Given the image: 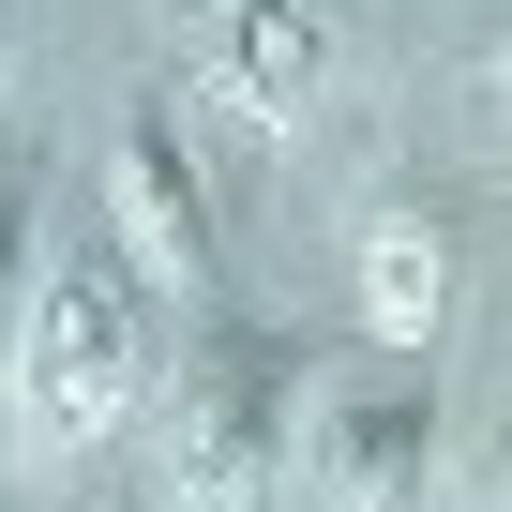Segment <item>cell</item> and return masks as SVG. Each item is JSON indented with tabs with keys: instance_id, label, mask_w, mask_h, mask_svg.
I'll use <instances>...</instances> for the list:
<instances>
[{
	"instance_id": "3957f363",
	"label": "cell",
	"mask_w": 512,
	"mask_h": 512,
	"mask_svg": "<svg viewBox=\"0 0 512 512\" xmlns=\"http://www.w3.org/2000/svg\"><path fill=\"white\" fill-rule=\"evenodd\" d=\"M287 482H302V512H422V497H437V392H422L407 362L302 392Z\"/></svg>"
},
{
	"instance_id": "8992f818",
	"label": "cell",
	"mask_w": 512,
	"mask_h": 512,
	"mask_svg": "<svg viewBox=\"0 0 512 512\" xmlns=\"http://www.w3.org/2000/svg\"><path fill=\"white\" fill-rule=\"evenodd\" d=\"M362 317H377L392 347H422V332L452 317V241H437V211H377V226H362Z\"/></svg>"
},
{
	"instance_id": "6da1fadb",
	"label": "cell",
	"mask_w": 512,
	"mask_h": 512,
	"mask_svg": "<svg viewBox=\"0 0 512 512\" xmlns=\"http://www.w3.org/2000/svg\"><path fill=\"white\" fill-rule=\"evenodd\" d=\"M31 347H16V452L31 467H61V452H91L136 392H151V302H136V256L91 226V241H61V256H31Z\"/></svg>"
},
{
	"instance_id": "5b68a950",
	"label": "cell",
	"mask_w": 512,
	"mask_h": 512,
	"mask_svg": "<svg viewBox=\"0 0 512 512\" xmlns=\"http://www.w3.org/2000/svg\"><path fill=\"white\" fill-rule=\"evenodd\" d=\"M317 61H332V31H317V0H241V16L211 31V91L256 121V136H287L302 106H317Z\"/></svg>"
},
{
	"instance_id": "277c9868",
	"label": "cell",
	"mask_w": 512,
	"mask_h": 512,
	"mask_svg": "<svg viewBox=\"0 0 512 512\" xmlns=\"http://www.w3.org/2000/svg\"><path fill=\"white\" fill-rule=\"evenodd\" d=\"M106 181H121V226H106V241L136 256V272H166V287H211L226 226H211V196H196V151H181V121H166V106H136V121H121Z\"/></svg>"
},
{
	"instance_id": "52a82bcc",
	"label": "cell",
	"mask_w": 512,
	"mask_h": 512,
	"mask_svg": "<svg viewBox=\"0 0 512 512\" xmlns=\"http://www.w3.org/2000/svg\"><path fill=\"white\" fill-rule=\"evenodd\" d=\"M31 287V166H0V302Z\"/></svg>"
},
{
	"instance_id": "7a4b0ae2",
	"label": "cell",
	"mask_w": 512,
	"mask_h": 512,
	"mask_svg": "<svg viewBox=\"0 0 512 512\" xmlns=\"http://www.w3.org/2000/svg\"><path fill=\"white\" fill-rule=\"evenodd\" d=\"M287 437H302V347L287 332H211L181 377V512H272L287 497Z\"/></svg>"
}]
</instances>
